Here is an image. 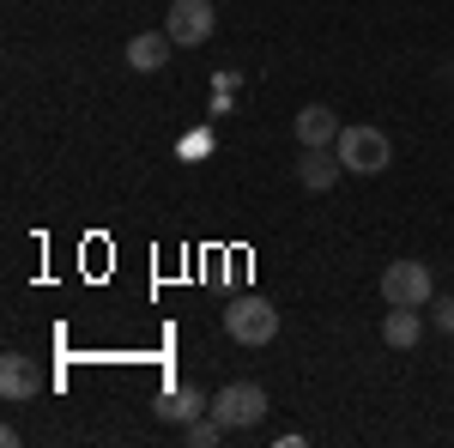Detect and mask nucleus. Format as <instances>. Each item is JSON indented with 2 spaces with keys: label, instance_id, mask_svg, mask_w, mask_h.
Masks as SVG:
<instances>
[{
  "label": "nucleus",
  "instance_id": "obj_1",
  "mask_svg": "<svg viewBox=\"0 0 454 448\" xmlns=\"http://www.w3.org/2000/svg\"><path fill=\"white\" fill-rule=\"evenodd\" d=\"M333 158L346 164V176H382L387 158H394V145H387L382 128L351 122V128H340V139H333Z\"/></svg>",
  "mask_w": 454,
  "mask_h": 448
},
{
  "label": "nucleus",
  "instance_id": "obj_2",
  "mask_svg": "<svg viewBox=\"0 0 454 448\" xmlns=\"http://www.w3.org/2000/svg\"><path fill=\"white\" fill-rule=\"evenodd\" d=\"M376 291H382V303H394V310H430L436 279H430L424 261H387L382 279H376Z\"/></svg>",
  "mask_w": 454,
  "mask_h": 448
},
{
  "label": "nucleus",
  "instance_id": "obj_3",
  "mask_svg": "<svg viewBox=\"0 0 454 448\" xmlns=\"http://www.w3.org/2000/svg\"><path fill=\"white\" fill-rule=\"evenodd\" d=\"M212 418H218L224 430H254V424L267 418V388H261V381H231V388H218V394H212Z\"/></svg>",
  "mask_w": 454,
  "mask_h": 448
},
{
  "label": "nucleus",
  "instance_id": "obj_4",
  "mask_svg": "<svg viewBox=\"0 0 454 448\" xmlns=\"http://www.w3.org/2000/svg\"><path fill=\"white\" fill-rule=\"evenodd\" d=\"M224 334L237 345H267L279 334V310H273L267 297H237V303L224 310Z\"/></svg>",
  "mask_w": 454,
  "mask_h": 448
},
{
  "label": "nucleus",
  "instance_id": "obj_5",
  "mask_svg": "<svg viewBox=\"0 0 454 448\" xmlns=\"http://www.w3.org/2000/svg\"><path fill=\"white\" fill-rule=\"evenodd\" d=\"M218 25V12H212V0H170V12H164V31H170L176 49H200Z\"/></svg>",
  "mask_w": 454,
  "mask_h": 448
},
{
  "label": "nucleus",
  "instance_id": "obj_6",
  "mask_svg": "<svg viewBox=\"0 0 454 448\" xmlns=\"http://www.w3.org/2000/svg\"><path fill=\"white\" fill-rule=\"evenodd\" d=\"M340 176H346V164H340L327 145H303V158H297V182H303L309 194H327Z\"/></svg>",
  "mask_w": 454,
  "mask_h": 448
},
{
  "label": "nucleus",
  "instance_id": "obj_7",
  "mask_svg": "<svg viewBox=\"0 0 454 448\" xmlns=\"http://www.w3.org/2000/svg\"><path fill=\"white\" fill-rule=\"evenodd\" d=\"M170 31H134L128 36V67L134 73H158V67H170Z\"/></svg>",
  "mask_w": 454,
  "mask_h": 448
},
{
  "label": "nucleus",
  "instance_id": "obj_8",
  "mask_svg": "<svg viewBox=\"0 0 454 448\" xmlns=\"http://www.w3.org/2000/svg\"><path fill=\"white\" fill-rule=\"evenodd\" d=\"M340 128H346V122H340L327 104H303L297 109V145H333Z\"/></svg>",
  "mask_w": 454,
  "mask_h": 448
},
{
  "label": "nucleus",
  "instance_id": "obj_9",
  "mask_svg": "<svg viewBox=\"0 0 454 448\" xmlns=\"http://www.w3.org/2000/svg\"><path fill=\"white\" fill-rule=\"evenodd\" d=\"M419 340H424V310H394V303H387V315H382V345L412 351Z\"/></svg>",
  "mask_w": 454,
  "mask_h": 448
},
{
  "label": "nucleus",
  "instance_id": "obj_10",
  "mask_svg": "<svg viewBox=\"0 0 454 448\" xmlns=\"http://www.w3.org/2000/svg\"><path fill=\"white\" fill-rule=\"evenodd\" d=\"M207 413H212V400L200 394V388H188V381L158 400V418H170V424H194V418H207Z\"/></svg>",
  "mask_w": 454,
  "mask_h": 448
},
{
  "label": "nucleus",
  "instance_id": "obj_11",
  "mask_svg": "<svg viewBox=\"0 0 454 448\" xmlns=\"http://www.w3.org/2000/svg\"><path fill=\"white\" fill-rule=\"evenodd\" d=\"M0 394L6 400H36V364L31 358H19V351L0 358Z\"/></svg>",
  "mask_w": 454,
  "mask_h": 448
},
{
  "label": "nucleus",
  "instance_id": "obj_12",
  "mask_svg": "<svg viewBox=\"0 0 454 448\" xmlns=\"http://www.w3.org/2000/svg\"><path fill=\"white\" fill-rule=\"evenodd\" d=\"M182 430H188V443H194V448H212L218 436H224V424H218V418H194V424H182Z\"/></svg>",
  "mask_w": 454,
  "mask_h": 448
},
{
  "label": "nucleus",
  "instance_id": "obj_13",
  "mask_svg": "<svg viewBox=\"0 0 454 448\" xmlns=\"http://www.w3.org/2000/svg\"><path fill=\"white\" fill-rule=\"evenodd\" d=\"M430 321H436L442 334H454V291H436V297H430Z\"/></svg>",
  "mask_w": 454,
  "mask_h": 448
}]
</instances>
